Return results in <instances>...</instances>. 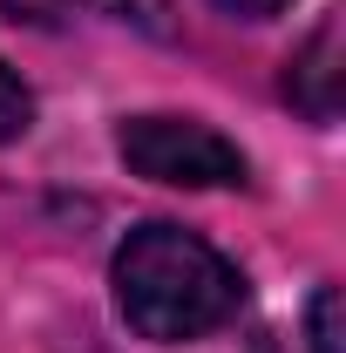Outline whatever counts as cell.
<instances>
[{"instance_id": "1", "label": "cell", "mask_w": 346, "mask_h": 353, "mask_svg": "<svg viewBox=\"0 0 346 353\" xmlns=\"http://www.w3.org/2000/svg\"><path fill=\"white\" fill-rule=\"evenodd\" d=\"M238 299H245L238 265L183 224H136L116 252V306L143 340H163V347L197 340L224 326Z\"/></svg>"}, {"instance_id": "4", "label": "cell", "mask_w": 346, "mask_h": 353, "mask_svg": "<svg viewBox=\"0 0 346 353\" xmlns=\"http://www.w3.org/2000/svg\"><path fill=\"white\" fill-rule=\"evenodd\" d=\"M61 7H88L102 21H130L143 34H163L170 28V0H61Z\"/></svg>"}, {"instance_id": "2", "label": "cell", "mask_w": 346, "mask_h": 353, "mask_svg": "<svg viewBox=\"0 0 346 353\" xmlns=\"http://www.w3.org/2000/svg\"><path fill=\"white\" fill-rule=\"evenodd\" d=\"M116 150L150 183H183V190L245 183V150L231 136H217L211 123H197V116H130Z\"/></svg>"}, {"instance_id": "6", "label": "cell", "mask_w": 346, "mask_h": 353, "mask_svg": "<svg viewBox=\"0 0 346 353\" xmlns=\"http://www.w3.org/2000/svg\"><path fill=\"white\" fill-rule=\"evenodd\" d=\"M333 312H340V292H333V285H319V292H312V353H340Z\"/></svg>"}, {"instance_id": "7", "label": "cell", "mask_w": 346, "mask_h": 353, "mask_svg": "<svg viewBox=\"0 0 346 353\" xmlns=\"http://www.w3.org/2000/svg\"><path fill=\"white\" fill-rule=\"evenodd\" d=\"M217 7H224V14H245V21H272L285 0H217Z\"/></svg>"}, {"instance_id": "5", "label": "cell", "mask_w": 346, "mask_h": 353, "mask_svg": "<svg viewBox=\"0 0 346 353\" xmlns=\"http://www.w3.org/2000/svg\"><path fill=\"white\" fill-rule=\"evenodd\" d=\"M28 116H34V102H28V88H21V75L0 61V143H14V136L28 130Z\"/></svg>"}, {"instance_id": "3", "label": "cell", "mask_w": 346, "mask_h": 353, "mask_svg": "<svg viewBox=\"0 0 346 353\" xmlns=\"http://www.w3.org/2000/svg\"><path fill=\"white\" fill-rule=\"evenodd\" d=\"M333 41H340V28L326 21V28L305 41V54L292 61V75H285V95L299 102L312 123H333V109H340V68H333Z\"/></svg>"}]
</instances>
